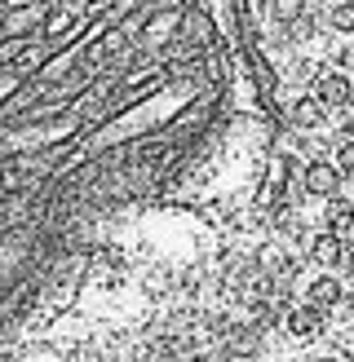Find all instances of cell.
Wrapping results in <instances>:
<instances>
[{
  "mask_svg": "<svg viewBox=\"0 0 354 362\" xmlns=\"http://www.w3.org/2000/svg\"><path fill=\"white\" fill-rule=\"evenodd\" d=\"M297 190L306 199H314V204H324V199H336L346 190V181L332 168L328 155H306L301 159V173H297Z\"/></svg>",
  "mask_w": 354,
  "mask_h": 362,
  "instance_id": "obj_2",
  "label": "cell"
},
{
  "mask_svg": "<svg viewBox=\"0 0 354 362\" xmlns=\"http://www.w3.org/2000/svg\"><path fill=\"white\" fill-rule=\"evenodd\" d=\"M279 141L239 0H0V362L159 212H253Z\"/></svg>",
  "mask_w": 354,
  "mask_h": 362,
  "instance_id": "obj_1",
  "label": "cell"
},
{
  "mask_svg": "<svg viewBox=\"0 0 354 362\" xmlns=\"http://www.w3.org/2000/svg\"><path fill=\"white\" fill-rule=\"evenodd\" d=\"M341 257H346V243L332 230H314L306 239V247H301V261L310 269H341Z\"/></svg>",
  "mask_w": 354,
  "mask_h": 362,
  "instance_id": "obj_3",
  "label": "cell"
},
{
  "mask_svg": "<svg viewBox=\"0 0 354 362\" xmlns=\"http://www.w3.org/2000/svg\"><path fill=\"white\" fill-rule=\"evenodd\" d=\"M336 274H341V279H346V283L354 287V243L346 247V257H341V269H336Z\"/></svg>",
  "mask_w": 354,
  "mask_h": 362,
  "instance_id": "obj_4",
  "label": "cell"
}]
</instances>
